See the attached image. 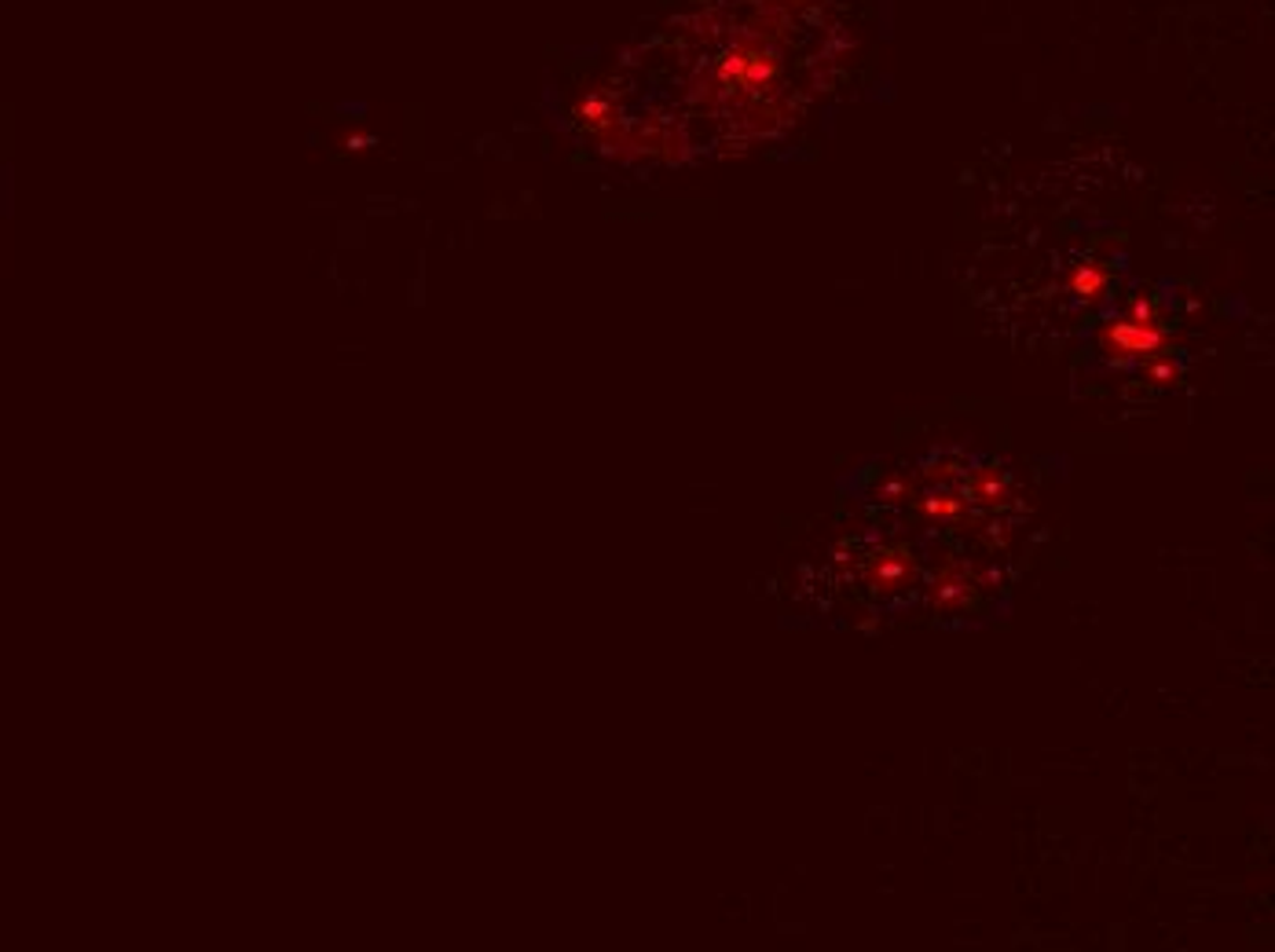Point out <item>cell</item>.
Here are the masks:
<instances>
[{
  "label": "cell",
  "instance_id": "1",
  "mask_svg": "<svg viewBox=\"0 0 1275 952\" xmlns=\"http://www.w3.org/2000/svg\"><path fill=\"white\" fill-rule=\"evenodd\" d=\"M1165 341H1170V334H1165V327L1158 322L1155 308H1150L1147 301H1132L1122 316L1107 319L1104 330H1099L1104 352L1122 363L1125 360H1150V355H1158L1165 349Z\"/></svg>",
  "mask_w": 1275,
  "mask_h": 952
},
{
  "label": "cell",
  "instance_id": "2",
  "mask_svg": "<svg viewBox=\"0 0 1275 952\" xmlns=\"http://www.w3.org/2000/svg\"><path fill=\"white\" fill-rule=\"evenodd\" d=\"M1066 286H1071V294L1081 297V301H1099V297L1107 294V286H1111V271L1099 268V264H1078V268L1071 271V279H1066Z\"/></svg>",
  "mask_w": 1275,
  "mask_h": 952
},
{
  "label": "cell",
  "instance_id": "3",
  "mask_svg": "<svg viewBox=\"0 0 1275 952\" xmlns=\"http://www.w3.org/2000/svg\"><path fill=\"white\" fill-rule=\"evenodd\" d=\"M1147 374L1155 378V381H1162L1165 374H1173V367H1170V363H1155V367H1150Z\"/></svg>",
  "mask_w": 1275,
  "mask_h": 952
}]
</instances>
